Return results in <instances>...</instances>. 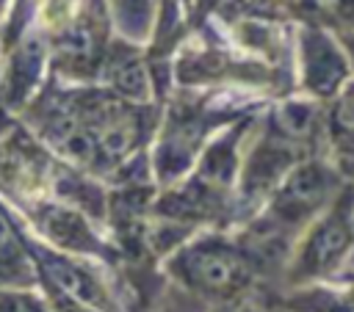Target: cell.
I'll use <instances>...</instances> for the list:
<instances>
[{"mask_svg":"<svg viewBox=\"0 0 354 312\" xmlns=\"http://www.w3.org/2000/svg\"><path fill=\"white\" fill-rule=\"evenodd\" d=\"M174 271L191 290L210 298H232L243 293L252 276L246 254L221 237H202L183 248L174 257Z\"/></svg>","mask_w":354,"mask_h":312,"instance_id":"cell-1","label":"cell"},{"mask_svg":"<svg viewBox=\"0 0 354 312\" xmlns=\"http://www.w3.org/2000/svg\"><path fill=\"white\" fill-rule=\"evenodd\" d=\"M340 188V174L335 166L318 160V157H301L288 168V174L277 182V188L268 193V215L266 221L288 229L310 221L321 207L332 202V191Z\"/></svg>","mask_w":354,"mask_h":312,"instance_id":"cell-2","label":"cell"},{"mask_svg":"<svg viewBox=\"0 0 354 312\" xmlns=\"http://www.w3.org/2000/svg\"><path fill=\"white\" fill-rule=\"evenodd\" d=\"M354 246V188H340L326 213L310 226L293 265L296 279L329 273Z\"/></svg>","mask_w":354,"mask_h":312,"instance_id":"cell-3","label":"cell"},{"mask_svg":"<svg viewBox=\"0 0 354 312\" xmlns=\"http://www.w3.org/2000/svg\"><path fill=\"white\" fill-rule=\"evenodd\" d=\"M299 75L301 88L313 99H335L351 77L346 50L324 25L299 28Z\"/></svg>","mask_w":354,"mask_h":312,"instance_id":"cell-4","label":"cell"},{"mask_svg":"<svg viewBox=\"0 0 354 312\" xmlns=\"http://www.w3.org/2000/svg\"><path fill=\"white\" fill-rule=\"evenodd\" d=\"M266 17H293L301 25H335L354 19V0H246Z\"/></svg>","mask_w":354,"mask_h":312,"instance_id":"cell-5","label":"cell"},{"mask_svg":"<svg viewBox=\"0 0 354 312\" xmlns=\"http://www.w3.org/2000/svg\"><path fill=\"white\" fill-rule=\"evenodd\" d=\"M332 138V157H335V171L354 185V133L335 130L329 127Z\"/></svg>","mask_w":354,"mask_h":312,"instance_id":"cell-6","label":"cell"},{"mask_svg":"<svg viewBox=\"0 0 354 312\" xmlns=\"http://www.w3.org/2000/svg\"><path fill=\"white\" fill-rule=\"evenodd\" d=\"M22 268H25L22 248H19V243L14 240L11 226L0 218V273L14 279V276H22Z\"/></svg>","mask_w":354,"mask_h":312,"instance_id":"cell-7","label":"cell"},{"mask_svg":"<svg viewBox=\"0 0 354 312\" xmlns=\"http://www.w3.org/2000/svg\"><path fill=\"white\" fill-rule=\"evenodd\" d=\"M329 127L354 133V80L346 83L335 97V110L329 116Z\"/></svg>","mask_w":354,"mask_h":312,"instance_id":"cell-8","label":"cell"},{"mask_svg":"<svg viewBox=\"0 0 354 312\" xmlns=\"http://www.w3.org/2000/svg\"><path fill=\"white\" fill-rule=\"evenodd\" d=\"M0 312H44V306L22 293H0Z\"/></svg>","mask_w":354,"mask_h":312,"instance_id":"cell-9","label":"cell"}]
</instances>
